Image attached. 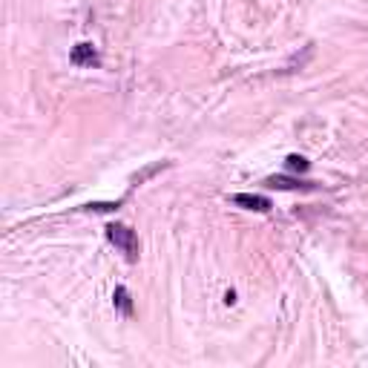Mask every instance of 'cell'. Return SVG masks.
Returning a JSON list of instances; mask_svg holds the SVG:
<instances>
[{
	"label": "cell",
	"instance_id": "obj_5",
	"mask_svg": "<svg viewBox=\"0 0 368 368\" xmlns=\"http://www.w3.org/2000/svg\"><path fill=\"white\" fill-rule=\"evenodd\" d=\"M115 305L124 311V314H133V302H130V293H127V288H118L115 290Z\"/></svg>",
	"mask_w": 368,
	"mask_h": 368
},
{
	"label": "cell",
	"instance_id": "obj_6",
	"mask_svg": "<svg viewBox=\"0 0 368 368\" xmlns=\"http://www.w3.org/2000/svg\"><path fill=\"white\" fill-rule=\"evenodd\" d=\"M311 164H308V159H302V156H288V170H293V173H305Z\"/></svg>",
	"mask_w": 368,
	"mask_h": 368
},
{
	"label": "cell",
	"instance_id": "obj_7",
	"mask_svg": "<svg viewBox=\"0 0 368 368\" xmlns=\"http://www.w3.org/2000/svg\"><path fill=\"white\" fill-rule=\"evenodd\" d=\"M87 210H95V213H107V210H118V202H92V205H87Z\"/></svg>",
	"mask_w": 368,
	"mask_h": 368
},
{
	"label": "cell",
	"instance_id": "obj_2",
	"mask_svg": "<svg viewBox=\"0 0 368 368\" xmlns=\"http://www.w3.org/2000/svg\"><path fill=\"white\" fill-rule=\"evenodd\" d=\"M233 205H239L244 210H256V213H267V210H271V199L256 196V193H236L233 196Z\"/></svg>",
	"mask_w": 368,
	"mask_h": 368
},
{
	"label": "cell",
	"instance_id": "obj_1",
	"mask_svg": "<svg viewBox=\"0 0 368 368\" xmlns=\"http://www.w3.org/2000/svg\"><path fill=\"white\" fill-rule=\"evenodd\" d=\"M107 239L127 256V262L138 259V236H135L133 228H127V225H110L107 228Z\"/></svg>",
	"mask_w": 368,
	"mask_h": 368
},
{
	"label": "cell",
	"instance_id": "obj_3",
	"mask_svg": "<svg viewBox=\"0 0 368 368\" xmlns=\"http://www.w3.org/2000/svg\"><path fill=\"white\" fill-rule=\"evenodd\" d=\"M72 64L75 66H95L98 64V52L92 43H78L75 49H72Z\"/></svg>",
	"mask_w": 368,
	"mask_h": 368
},
{
	"label": "cell",
	"instance_id": "obj_4",
	"mask_svg": "<svg viewBox=\"0 0 368 368\" xmlns=\"http://www.w3.org/2000/svg\"><path fill=\"white\" fill-rule=\"evenodd\" d=\"M267 184L277 187V190H311V184L305 182H297V179H288V176H271Z\"/></svg>",
	"mask_w": 368,
	"mask_h": 368
}]
</instances>
